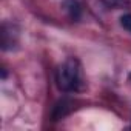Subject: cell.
I'll use <instances>...</instances> for the list:
<instances>
[{
  "instance_id": "6da1fadb",
  "label": "cell",
  "mask_w": 131,
  "mask_h": 131,
  "mask_svg": "<svg viewBox=\"0 0 131 131\" xmlns=\"http://www.w3.org/2000/svg\"><path fill=\"white\" fill-rule=\"evenodd\" d=\"M56 83H57V88L63 93H74L82 88L83 85L82 71H80V65L76 59L65 60L57 68Z\"/></svg>"
},
{
  "instance_id": "7a4b0ae2",
  "label": "cell",
  "mask_w": 131,
  "mask_h": 131,
  "mask_svg": "<svg viewBox=\"0 0 131 131\" xmlns=\"http://www.w3.org/2000/svg\"><path fill=\"white\" fill-rule=\"evenodd\" d=\"M62 6H63L65 11L70 14V17L73 20L79 19V16H80V5H79V2H76V0H67V2L62 3Z\"/></svg>"
},
{
  "instance_id": "3957f363",
  "label": "cell",
  "mask_w": 131,
  "mask_h": 131,
  "mask_svg": "<svg viewBox=\"0 0 131 131\" xmlns=\"http://www.w3.org/2000/svg\"><path fill=\"white\" fill-rule=\"evenodd\" d=\"M120 25L131 34V14H123L120 17Z\"/></svg>"
},
{
  "instance_id": "277c9868",
  "label": "cell",
  "mask_w": 131,
  "mask_h": 131,
  "mask_svg": "<svg viewBox=\"0 0 131 131\" xmlns=\"http://www.w3.org/2000/svg\"><path fill=\"white\" fill-rule=\"evenodd\" d=\"M103 2H105L106 5H116V3L120 2V0H103Z\"/></svg>"
},
{
  "instance_id": "5b68a950",
  "label": "cell",
  "mask_w": 131,
  "mask_h": 131,
  "mask_svg": "<svg viewBox=\"0 0 131 131\" xmlns=\"http://www.w3.org/2000/svg\"><path fill=\"white\" fill-rule=\"evenodd\" d=\"M128 77H129V82H131V73H129V76H128Z\"/></svg>"
}]
</instances>
